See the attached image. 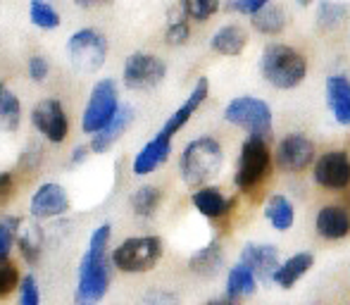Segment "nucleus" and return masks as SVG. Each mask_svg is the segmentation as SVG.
Returning a JSON list of instances; mask_svg holds the SVG:
<instances>
[{
    "mask_svg": "<svg viewBox=\"0 0 350 305\" xmlns=\"http://www.w3.org/2000/svg\"><path fill=\"white\" fill-rule=\"evenodd\" d=\"M19 305H41V291H38L33 274L22 277V284H19Z\"/></svg>",
    "mask_w": 350,
    "mask_h": 305,
    "instance_id": "36",
    "label": "nucleus"
},
{
    "mask_svg": "<svg viewBox=\"0 0 350 305\" xmlns=\"http://www.w3.org/2000/svg\"><path fill=\"white\" fill-rule=\"evenodd\" d=\"M274 165L272 150H269L267 141L265 139H248L243 141L239 152V162H236V172H234V184L239 191L243 194H253L260 184L269 176Z\"/></svg>",
    "mask_w": 350,
    "mask_h": 305,
    "instance_id": "4",
    "label": "nucleus"
},
{
    "mask_svg": "<svg viewBox=\"0 0 350 305\" xmlns=\"http://www.w3.org/2000/svg\"><path fill=\"white\" fill-rule=\"evenodd\" d=\"M162 258V241L157 236H131L122 241L110 255V263L120 272L143 274L150 272Z\"/></svg>",
    "mask_w": 350,
    "mask_h": 305,
    "instance_id": "6",
    "label": "nucleus"
},
{
    "mask_svg": "<svg viewBox=\"0 0 350 305\" xmlns=\"http://www.w3.org/2000/svg\"><path fill=\"white\" fill-rule=\"evenodd\" d=\"M224 120L229 124L245 129L253 139H267L272 134V124H274V115L269 103H265L262 98H255V96H239L226 103Z\"/></svg>",
    "mask_w": 350,
    "mask_h": 305,
    "instance_id": "5",
    "label": "nucleus"
},
{
    "mask_svg": "<svg viewBox=\"0 0 350 305\" xmlns=\"http://www.w3.org/2000/svg\"><path fill=\"white\" fill-rule=\"evenodd\" d=\"M74 3H77L79 8H98V5H105V3H110V0H74Z\"/></svg>",
    "mask_w": 350,
    "mask_h": 305,
    "instance_id": "43",
    "label": "nucleus"
},
{
    "mask_svg": "<svg viewBox=\"0 0 350 305\" xmlns=\"http://www.w3.org/2000/svg\"><path fill=\"white\" fill-rule=\"evenodd\" d=\"M312 179L324 191H346L350 189V152L327 150L312 165Z\"/></svg>",
    "mask_w": 350,
    "mask_h": 305,
    "instance_id": "10",
    "label": "nucleus"
},
{
    "mask_svg": "<svg viewBox=\"0 0 350 305\" xmlns=\"http://www.w3.org/2000/svg\"><path fill=\"white\" fill-rule=\"evenodd\" d=\"M167 77V65L152 53H131L124 62L122 81L131 91H150Z\"/></svg>",
    "mask_w": 350,
    "mask_h": 305,
    "instance_id": "9",
    "label": "nucleus"
},
{
    "mask_svg": "<svg viewBox=\"0 0 350 305\" xmlns=\"http://www.w3.org/2000/svg\"><path fill=\"white\" fill-rule=\"evenodd\" d=\"M224 165V148L212 136H198L191 144H186L179 157L181 179L191 189H203L215 176H219Z\"/></svg>",
    "mask_w": 350,
    "mask_h": 305,
    "instance_id": "2",
    "label": "nucleus"
},
{
    "mask_svg": "<svg viewBox=\"0 0 350 305\" xmlns=\"http://www.w3.org/2000/svg\"><path fill=\"white\" fill-rule=\"evenodd\" d=\"M19 284H22V277H19L17 265L10 263V260H3L0 263V298L10 296Z\"/></svg>",
    "mask_w": 350,
    "mask_h": 305,
    "instance_id": "35",
    "label": "nucleus"
},
{
    "mask_svg": "<svg viewBox=\"0 0 350 305\" xmlns=\"http://www.w3.org/2000/svg\"><path fill=\"white\" fill-rule=\"evenodd\" d=\"M241 265L250 269L258 277V282H272L279 265L284 260L279 258V248L272 243H245L241 250Z\"/></svg>",
    "mask_w": 350,
    "mask_h": 305,
    "instance_id": "13",
    "label": "nucleus"
},
{
    "mask_svg": "<svg viewBox=\"0 0 350 305\" xmlns=\"http://www.w3.org/2000/svg\"><path fill=\"white\" fill-rule=\"evenodd\" d=\"M298 3H300V5H310L312 0H298Z\"/></svg>",
    "mask_w": 350,
    "mask_h": 305,
    "instance_id": "44",
    "label": "nucleus"
},
{
    "mask_svg": "<svg viewBox=\"0 0 350 305\" xmlns=\"http://www.w3.org/2000/svg\"><path fill=\"white\" fill-rule=\"evenodd\" d=\"M189 267L193 274L200 277H215L221 267H224V248L219 241H210L208 246L198 248L189 260Z\"/></svg>",
    "mask_w": 350,
    "mask_h": 305,
    "instance_id": "24",
    "label": "nucleus"
},
{
    "mask_svg": "<svg viewBox=\"0 0 350 305\" xmlns=\"http://www.w3.org/2000/svg\"><path fill=\"white\" fill-rule=\"evenodd\" d=\"M205 305H241V301H236V298H231V296H217V298H210Z\"/></svg>",
    "mask_w": 350,
    "mask_h": 305,
    "instance_id": "42",
    "label": "nucleus"
},
{
    "mask_svg": "<svg viewBox=\"0 0 350 305\" xmlns=\"http://www.w3.org/2000/svg\"><path fill=\"white\" fill-rule=\"evenodd\" d=\"M17 222H19V217H0V263L8 260L12 246L17 243V241H14Z\"/></svg>",
    "mask_w": 350,
    "mask_h": 305,
    "instance_id": "34",
    "label": "nucleus"
},
{
    "mask_svg": "<svg viewBox=\"0 0 350 305\" xmlns=\"http://www.w3.org/2000/svg\"><path fill=\"white\" fill-rule=\"evenodd\" d=\"M179 3L184 14L193 22H208L219 12V0H179Z\"/></svg>",
    "mask_w": 350,
    "mask_h": 305,
    "instance_id": "32",
    "label": "nucleus"
},
{
    "mask_svg": "<svg viewBox=\"0 0 350 305\" xmlns=\"http://www.w3.org/2000/svg\"><path fill=\"white\" fill-rule=\"evenodd\" d=\"M248 46V31L241 24H226V27L217 29L210 38V48L217 55L224 57H236L245 51Z\"/></svg>",
    "mask_w": 350,
    "mask_h": 305,
    "instance_id": "20",
    "label": "nucleus"
},
{
    "mask_svg": "<svg viewBox=\"0 0 350 305\" xmlns=\"http://www.w3.org/2000/svg\"><path fill=\"white\" fill-rule=\"evenodd\" d=\"M186 19L189 17L184 14V10H181L179 14H172L170 24H167V31H165V41L170 43V46H184V43H189L191 27Z\"/></svg>",
    "mask_w": 350,
    "mask_h": 305,
    "instance_id": "33",
    "label": "nucleus"
},
{
    "mask_svg": "<svg viewBox=\"0 0 350 305\" xmlns=\"http://www.w3.org/2000/svg\"><path fill=\"white\" fill-rule=\"evenodd\" d=\"M67 55H70L74 70L98 72L105 65L107 38L98 29H79L67 41Z\"/></svg>",
    "mask_w": 350,
    "mask_h": 305,
    "instance_id": "8",
    "label": "nucleus"
},
{
    "mask_svg": "<svg viewBox=\"0 0 350 305\" xmlns=\"http://www.w3.org/2000/svg\"><path fill=\"white\" fill-rule=\"evenodd\" d=\"M22 122V103L0 81V131H17Z\"/></svg>",
    "mask_w": 350,
    "mask_h": 305,
    "instance_id": "28",
    "label": "nucleus"
},
{
    "mask_svg": "<svg viewBox=\"0 0 350 305\" xmlns=\"http://www.w3.org/2000/svg\"><path fill=\"white\" fill-rule=\"evenodd\" d=\"M88 152H91V146H77V148L72 150V165L83 162L88 157Z\"/></svg>",
    "mask_w": 350,
    "mask_h": 305,
    "instance_id": "41",
    "label": "nucleus"
},
{
    "mask_svg": "<svg viewBox=\"0 0 350 305\" xmlns=\"http://www.w3.org/2000/svg\"><path fill=\"white\" fill-rule=\"evenodd\" d=\"M260 72L269 86L291 91V88H298L308 77V57L293 46L269 43L260 57Z\"/></svg>",
    "mask_w": 350,
    "mask_h": 305,
    "instance_id": "3",
    "label": "nucleus"
},
{
    "mask_svg": "<svg viewBox=\"0 0 350 305\" xmlns=\"http://www.w3.org/2000/svg\"><path fill=\"white\" fill-rule=\"evenodd\" d=\"M141 305H179V301H176L172 293H167V291H152V293H148L146 298L141 301Z\"/></svg>",
    "mask_w": 350,
    "mask_h": 305,
    "instance_id": "39",
    "label": "nucleus"
},
{
    "mask_svg": "<svg viewBox=\"0 0 350 305\" xmlns=\"http://www.w3.org/2000/svg\"><path fill=\"white\" fill-rule=\"evenodd\" d=\"M312 265H314L312 253H295L279 265V269H277V274H274L272 282L281 289H293L295 284H298L300 279L312 269Z\"/></svg>",
    "mask_w": 350,
    "mask_h": 305,
    "instance_id": "22",
    "label": "nucleus"
},
{
    "mask_svg": "<svg viewBox=\"0 0 350 305\" xmlns=\"http://www.w3.org/2000/svg\"><path fill=\"white\" fill-rule=\"evenodd\" d=\"M250 24H253L255 31L265 34V36H279V34L286 29V24H288V14H286V10L281 8V5L269 3L265 10H260L258 14H253Z\"/></svg>",
    "mask_w": 350,
    "mask_h": 305,
    "instance_id": "27",
    "label": "nucleus"
},
{
    "mask_svg": "<svg viewBox=\"0 0 350 305\" xmlns=\"http://www.w3.org/2000/svg\"><path fill=\"white\" fill-rule=\"evenodd\" d=\"M29 17L38 29H57L60 27V12L46 0H31L29 3Z\"/></svg>",
    "mask_w": 350,
    "mask_h": 305,
    "instance_id": "31",
    "label": "nucleus"
},
{
    "mask_svg": "<svg viewBox=\"0 0 350 305\" xmlns=\"http://www.w3.org/2000/svg\"><path fill=\"white\" fill-rule=\"evenodd\" d=\"M314 155L317 152H314L312 139L295 131V134H288L279 141L277 152H274V162L286 174H298V172H305L308 167L314 165Z\"/></svg>",
    "mask_w": 350,
    "mask_h": 305,
    "instance_id": "11",
    "label": "nucleus"
},
{
    "mask_svg": "<svg viewBox=\"0 0 350 305\" xmlns=\"http://www.w3.org/2000/svg\"><path fill=\"white\" fill-rule=\"evenodd\" d=\"M265 220L277 231H288L295 222V208L286 196L274 194L265 203Z\"/></svg>",
    "mask_w": 350,
    "mask_h": 305,
    "instance_id": "25",
    "label": "nucleus"
},
{
    "mask_svg": "<svg viewBox=\"0 0 350 305\" xmlns=\"http://www.w3.org/2000/svg\"><path fill=\"white\" fill-rule=\"evenodd\" d=\"M120 107L122 105H120V93H117V81L115 79H100L93 86L86 107H83V115H81L83 134L96 136L98 131H103L115 120Z\"/></svg>",
    "mask_w": 350,
    "mask_h": 305,
    "instance_id": "7",
    "label": "nucleus"
},
{
    "mask_svg": "<svg viewBox=\"0 0 350 305\" xmlns=\"http://www.w3.org/2000/svg\"><path fill=\"white\" fill-rule=\"evenodd\" d=\"M48 72H51V65H48V60L43 55H33L31 60H29V77L33 79V81H46Z\"/></svg>",
    "mask_w": 350,
    "mask_h": 305,
    "instance_id": "38",
    "label": "nucleus"
},
{
    "mask_svg": "<svg viewBox=\"0 0 350 305\" xmlns=\"http://www.w3.org/2000/svg\"><path fill=\"white\" fill-rule=\"evenodd\" d=\"M272 3V0H231V10L239 14H248V17H253V14H258L260 10H265L267 5Z\"/></svg>",
    "mask_w": 350,
    "mask_h": 305,
    "instance_id": "37",
    "label": "nucleus"
},
{
    "mask_svg": "<svg viewBox=\"0 0 350 305\" xmlns=\"http://www.w3.org/2000/svg\"><path fill=\"white\" fill-rule=\"evenodd\" d=\"M191 203L203 217L208 220H224L234 210L236 198H226L217 186H203L191 194Z\"/></svg>",
    "mask_w": 350,
    "mask_h": 305,
    "instance_id": "17",
    "label": "nucleus"
},
{
    "mask_svg": "<svg viewBox=\"0 0 350 305\" xmlns=\"http://www.w3.org/2000/svg\"><path fill=\"white\" fill-rule=\"evenodd\" d=\"M170 152H172V139H167V136H162L160 131H157L155 139L148 141V144L136 152L131 170H134L136 176H148L150 172H155L162 162H167Z\"/></svg>",
    "mask_w": 350,
    "mask_h": 305,
    "instance_id": "18",
    "label": "nucleus"
},
{
    "mask_svg": "<svg viewBox=\"0 0 350 305\" xmlns=\"http://www.w3.org/2000/svg\"><path fill=\"white\" fill-rule=\"evenodd\" d=\"M110 236V224H100L98 229H93L88 250L79 263V282L77 291H74L77 305H98L107 296V289H110V260H107Z\"/></svg>",
    "mask_w": 350,
    "mask_h": 305,
    "instance_id": "1",
    "label": "nucleus"
},
{
    "mask_svg": "<svg viewBox=\"0 0 350 305\" xmlns=\"http://www.w3.org/2000/svg\"><path fill=\"white\" fill-rule=\"evenodd\" d=\"M12 186H14L12 174H8V172H0V208H3L5 200H8L10 194H12Z\"/></svg>",
    "mask_w": 350,
    "mask_h": 305,
    "instance_id": "40",
    "label": "nucleus"
},
{
    "mask_svg": "<svg viewBox=\"0 0 350 305\" xmlns=\"http://www.w3.org/2000/svg\"><path fill=\"white\" fill-rule=\"evenodd\" d=\"M314 229L324 241H343L350 236V208L348 205H322L314 217Z\"/></svg>",
    "mask_w": 350,
    "mask_h": 305,
    "instance_id": "16",
    "label": "nucleus"
},
{
    "mask_svg": "<svg viewBox=\"0 0 350 305\" xmlns=\"http://www.w3.org/2000/svg\"><path fill=\"white\" fill-rule=\"evenodd\" d=\"M67 210H70V196L60 184H53V181L38 186L36 194L31 196V203H29V213L33 220L60 217Z\"/></svg>",
    "mask_w": 350,
    "mask_h": 305,
    "instance_id": "14",
    "label": "nucleus"
},
{
    "mask_svg": "<svg viewBox=\"0 0 350 305\" xmlns=\"http://www.w3.org/2000/svg\"><path fill=\"white\" fill-rule=\"evenodd\" d=\"M208 96H210V81L205 77H200L198 81H196L193 91L189 93V98H186V101L170 115V120L165 122L160 134L167 136V139H174V134H179V131L189 124V120L198 112V107L208 101Z\"/></svg>",
    "mask_w": 350,
    "mask_h": 305,
    "instance_id": "15",
    "label": "nucleus"
},
{
    "mask_svg": "<svg viewBox=\"0 0 350 305\" xmlns=\"http://www.w3.org/2000/svg\"><path fill=\"white\" fill-rule=\"evenodd\" d=\"M160 200H162V194L157 186H141V189L134 191L131 196V210H134L136 217H152L160 208Z\"/></svg>",
    "mask_w": 350,
    "mask_h": 305,
    "instance_id": "29",
    "label": "nucleus"
},
{
    "mask_svg": "<svg viewBox=\"0 0 350 305\" xmlns=\"http://www.w3.org/2000/svg\"><path fill=\"white\" fill-rule=\"evenodd\" d=\"M255 291H258V277H255L245 265H241V263L234 265V267L229 269V274H226V289H224L226 296L241 301V298L253 296Z\"/></svg>",
    "mask_w": 350,
    "mask_h": 305,
    "instance_id": "26",
    "label": "nucleus"
},
{
    "mask_svg": "<svg viewBox=\"0 0 350 305\" xmlns=\"http://www.w3.org/2000/svg\"><path fill=\"white\" fill-rule=\"evenodd\" d=\"M131 120H134V110H131L129 105H122L120 112L115 115V120L91 139V152H98V155H100V152L110 150L112 146L122 139V134H124L126 127L131 124Z\"/></svg>",
    "mask_w": 350,
    "mask_h": 305,
    "instance_id": "21",
    "label": "nucleus"
},
{
    "mask_svg": "<svg viewBox=\"0 0 350 305\" xmlns=\"http://www.w3.org/2000/svg\"><path fill=\"white\" fill-rule=\"evenodd\" d=\"M348 5L338 3V0H322L317 8V24L322 29H338L348 19Z\"/></svg>",
    "mask_w": 350,
    "mask_h": 305,
    "instance_id": "30",
    "label": "nucleus"
},
{
    "mask_svg": "<svg viewBox=\"0 0 350 305\" xmlns=\"http://www.w3.org/2000/svg\"><path fill=\"white\" fill-rule=\"evenodd\" d=\"M31 124L38 129V134L46 136L51 144H62L70 134V120L57 98H46L31 110Z\"/></svg>",
    "mask_w": 350,
    "mask_h": 305,
    "instance_id": "12",
    "label": "nucleus"
},
{
    "mask_svg": "<svg viewBox=\"0 0 350 305\" xmlns=\"http://www.w3.org/2000/svg\"><path fill=\"white\" fill-rule=\"evenodd\" d=\"M14 241H17V248L22 253V258L27 260L29 265H33L38 258H41L43 250V229L38 227L33 220H19L17 222V234H14Z\"/></svg>",
    "mask_w": 350,
    "mask_h": 305,
    "instance_id": "23",
    "label": "nucleus"
},
{
    "mask_svg": "<svg viewBox=\"0 0 350 305\" xmlns=\"http://www.w3.org/2000/svg\"><path fill=\"white\" fill-rule=\"evenodd\" d=\"M324 91H327V105L334 120L343 127H350V79L343 75L327 77Z\"/></svg>",
    "mask_w": 350,
    "mask_h": 305,
    "instance_id": "19",
    "label": "nucleus"
}]
</instances>
